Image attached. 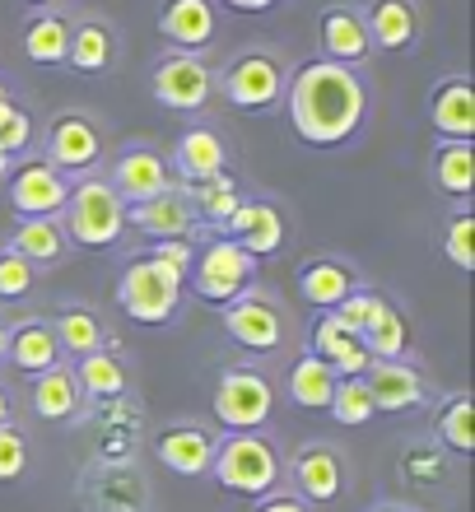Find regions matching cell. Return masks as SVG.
Here are the masks:
<instances>
[{
  "label": "cell",
  "instance_id": "1",
  "mask_svg": "<svg viewBox=\"0 0 475 512\" xmlns=\"http://www.w3.org/2000/svg\"><path fill=\"white\" fill-rule=\"evenodd\" d=\"M285 89H289V126L308 145H322V149L345 145L364 126L368 89L354 75V66L317 56V61H303L294 70V80H285Z\"/></svg>",
  "mask_w": 475,
  "mask_h": 512
},
{
  "label": "cell",
  "instance_id": "2",
  "mask_svg": "<svg viewBox=\"0 0 475 512\" xmlns=\"http://www.w3.org/2000/svg\"><path fill=\"white\" fill-rule=\"evenodd\" d=\"M210 471H215V480L229 489V494H252V499H261V494H271V489L280 485L285 466H280V452H275L271 438H261V433L252 429V433H229V438L215 447Z\"/></svg>",
  "mask_w": 475,
  "mask_h": 512
},
{
  "label": "cell",
  "instance_id": "3",
  "mask_svg": "<svg viewBox=\"0 0 475 512\" xmlns=\"http://www.w3.org/2000/svg\"><path fill=\"white\" fill-rule=\"evenodd\" d=\"M66 238L80 247H117L126 233V201L112 191V182L103 177H84L80 187H70L66 196Z\"/></svg>",
  "mask_w": 475,
  "mask_h": 512
},
{
  "label": "cell",
  "instance_id": "4",
  "mask_svg": "<svg viewBox=\"0 0 475 512\" xmlns=\"http://www.w3.org/2000/svg\"><path fill=\"white\" fill-rule=\"evenodd\" d=\"M252 275H257V256L247 252L238 238H215V243H205L201 252H196L187 280L196 284V294H201L205 303L224 308L229 298H238L247 284H252Z\"/></svg>",
  "mask_w": 475,
  "mask_h": 512
},
{
  "label": "cell",
  "instance_id": "5",
  "mask_svg": "<svg viewBox=\"0 0 475 512\" xmlns=\"http://www.w3.org/2000/svg\"><path fill=\"white\" fill-rule=\"evenodd\" d=\"M117 298H122L126 317H136L140 326H163L173 322L177 298H182V280H177L168 266H159L154 256H140L131 261L117 284Z\"/></svg>",
  "mask_w": 475,
  "mask_h": 512
},
{
  "label": "cell",
  "instance_id": "6",
  "mask_svg": "<svg viewBox=\"0 0 475 512\" xmlns=\"http://www.w3.org/2000/svg\"><path fill=\"white\" fill-rule=\"evenodd\" d=\"M275 410V387L257 368H229L215 387V419L229 433H252L261 429Z\"/></svg>",
  "mask_w": 475,
  "mask_h": 512
},
{
  "label": "cell",
  "instance_id": "7",
  "mask_svg": "<svg viewBox=\"0 0 475 512\" xmlns=\"http://www.w3.org/2000/svg\"><path fill=\"white\" fill-rule=\"evenodd\" d=\"M150 89L168 112H201L215 94V70L205 66L196 52H168L154 66Z\"/></svg>",
  "mask_w": 475,
  "mask_h": 512
},
{
  "label": "cell",
  "instance_id": "8",
  "mask_svg": "<svg viewBox=\"0 0 475 512\" xmlns=\"http://www.w3.org/2000/svg\"><path fill=\"white\" fill-rule=\"evenodd\" d=\"M219 89H224V98H229L233 108H243V112L275 108L285 98V66L271 52H243L219 75Z\"/></svg>",
  "mask_w": 475,
  "mask_h": 512
},
{
  "label": "cell",
  "instance_id": "9",
  "mask_svg": "<svg viewBox=\"0 0 475 512\" xmlns=\"http://www.w3.org/2000/svg\"><path fill=\"white\" fill-rule=\"evenodd\" d=\"M10 205L19 219H56L66 210V196H70V182L66 173L47 159H28L19 168H10Z\"/></svg>",
  "mask_w": 475,
  "mask_h": 512
},
{
  "label": "cell",
  "instance_id": "10",
  "mask_svg": "<svg viewBox=\"0 0 475 512\" xmlns=\"http://www.w3.org/2000/svg\"><path fill=\"white\" fill-rule=\"evenodd\" d=\"M224 331L233 345H243L252 354H275L285 340V312L275 308L266 294H238L224 303Z\"/></svg>",
  "mask_w": 475,
  "mask_h": 512
},
{
  "label": "cell",
  "instance_id": "11",
  "mask_svg": "<svg viewBox=\"0 0 475 512\" xmlns=\"http://www.w3.org/2000/svg\"><path fill=\"white\" fill-rule=\"evenodd\" d=\"M103 159V135L98 126L84 117V112H66L56 117L52 131H47V163H56L61 173H89L94 163Z\"/></svg>",
  "mask_w": 475,
  "mask_h": 512
},
{
  "label": "cell",
  "instance_id": "12",
  "mask_svg": "<svg viewBox=\"0 0 475 512\" xmlns=\"http://www.w3.org/2000/svg\"><path fill=\"white\" fill-rule=\"evenodd\" d=\"M191 224H196V205H191L187 191H159V196H150V201L140 205H126V229H140L150 233L154 243H163V238H187Z\"/></svg>",
  "mask_w": 475,
  "mask_h": 512
},
{
  "label": "cell",
  "instance_id": "13",
  "mask_svg": "<svg viewBox=\"0 0 475 512\" xmlns=\"http://www.w3.org/2000/svg\"><path fill=\"white\" fill-rule=\"evenodd\" d=\"M168 187H173V168H168V159H163L159 149H140V145L126 149L122 159H117V168H112V191L126 205L150 201V196H159Z\"/></svg>",
  "mask_w": 475,
  "mask_h": 512
},
{
  "label": "cell",
  "instance_id": "14",
  "mask_svg": "<svg viewBox=\"0 0 475 512\" xmlns=\"http://www.w3.org/2000/svg\"><path fill=\"white\" fill-rule=\"evenodd\" d=\"M364 387H368V396H373V405H378V410H387V415L410 410V405L424 401L420 368L406 364V359H373V364H368V373H364Z\"/></svg>",
  "mask_w": 475,
  "mask_h": 512
},
{
  "label": "cell",
  "instance_id": "15",
  "mask_svg": "<svg viewBox=\"0 0 475 512\" xmlns=\"http://www.w3.org/2000/svg\"><path fill=\"white\" fill-rule=\"evenodd\" d=\"M159 33L173 52H201L215 38V0H163Z\"/></svg>",
  "mask_w": 475,
  "mask_h": 512
},
{
  "label": "cell",
  "instance_id": "16",
  "mask_svg": "<svg viewBox=\"0 0 475 512\" xmlns=\"http://www.w3.org/2000/svg\"><path fill=\"white\" fill-rule=\"evenodd\" d=\"M224 229H229V238H238L247 252L257 256V261L261 256H275L285 247V215H280V205H271V201L238 205V210L224 219Z\"/></svg>",
  "mask_w": 475,
  "mask_h": 512
},
{
  "label": "cell",
  "instance_id": "17",
  "mask_svg": "<svg viewBox=\"0 0 475 512\" xmlns=\"http://www.w3.org/2000/svg\"><path fill=\"white\" fill-rule=\"evenodd\" d=\"M317 38H322L326 61H340V66L368 61V52H373L368 28H364V14L350 10V5H331V10L317 19Z\"/></svg>",
  "mask_w": 475,
  "mask_h": 512
},
{
  "label": "cell",
  "instance_id": "18",
  "mask_svg": "<svg viewBox=\"0 0 475 512\" xmlns=\"http://www.w3.org/2000/svg\"><path fill=\"white\" fill-rule=\"evenodd\" d=\"M429 122L443 140H475V94L466 75H452L429 94Z\"/></svg>",
  "mask_w": 475,
  "mask_h": 512
},
{
  "label": "cell",
  "instance_id": "19",
  "mask_svg": "<svg viewBox=\"0 0 475 512\" xmlns=\"http://www.w3.org/2000/svg\"><path fill=\"white\" fill-rule=\"evenodd\" d=\"M294 489H299L308 503H331L340 499V489H345V466H340L336 447L326 443H308L294 457Z\"/></svg>",
  "mask_w": 475,
  "mask_h": 512
},
{
  "label": "cell",
  "instance_id": "20",
  "mask_svg": "<svg viewBox=\"0 0 475 512\" xmlns=\"http://www.w3.org/2000/svg\"><path fill=\"white\" fill-rule=\"evenodd\" d=\"M159 461L177 475H205L210 461H215V438L201 429V424H168L154 443Z\"/></svg>",
  "mask_w": 475,
  "mask_h": 512
},
{
  "label": "cell",
  "instance_id": "21",
  "mask_svg": "<svg viewBox=\"0 0 475 512\" xmlns=\"http://www.w3.org/2000/svg\"><path fill=\"white\" fill-rule=\"evenodd\" d=\"M368 42L382 47V52H406L420 38V10L415 0H373L364 14Z\"/></svg>",
  "mask_w": 475,
  "mask_h": 512
},
{
  "label": "cell",
  "instance_id": "22",
  "mask_svg": "<svg viewBox=\"0 0 475 512\" xmlns=\"http://www.w3.org/2000/svg\"><path fill=\"white\" fill-rule=\"evenodd\" d=\"M350 289H359V280H354V270L345 266V261H336V256H313V261H303L299 294H303V303H313L317 312L336 308Z\"/></svg>",
  "mask_w": 475,
  "mask_h": 512
},
{
  "label": "cell",
  "instance_id": "23",
  "mask_svg": "<svg viewBox=\"0 0 475 512\" xmlns=\"http://www.w3.org/2000/svg\"><path fill=\"white\" fill-rule=\"evenodd\" d=\"M5 359H10L19 373L38 378L52 364H61V340L47 322H19L10 331V345H5Z\"/></svg>",
  "mask_w": 475,
  "mask_h": 512
},
{
  "label": "cell",
  "instance_id": "24",
  "mask_svg": "<svg viewBox=\"0 0 475 512\" xmlns=\"http://www.w3.org/2000/svg\"><path fill=\"white\" fill-rule=\"evenodd\" d=\"M224 163H229V149L210 126H187L182 131V140H177V173L187 182H205V177L224 173Z\"/></svg>",
  "mask_w": 475,
  "mask_h": 512
},
{
  "label": "cell",
  "instance_id": "25",
  "mask_svg": "<svg viewBox=\"0 0 475 512\" xmlns=\"http://www.w3.org/2000/svg\"><path fill=\"white\" fill-rule=\"evenodd\" d=\"M117 56V33H112L103 19H84V24H70V47H66V61L84 75H98V70L112 66Z\"/></svg>",
  "mask_w": 475,
  "mask_h": 512
},
{
  "label": "cell",
  "instance_id": "26",
  "mask_svg": "<svg viewBox=\"0 0 475 512\" xmlns=\"http://www.w3.org/2000/svg\"><path fill=\"white\" fill-rule=\"evenodd\" d=\"M331 391H336V373L326 359H317L313 350L299 354L294 368H289V401L299 410H326L331 405Z\"/></svg>",
  "mask_w": 475,
  "mask_h": 512
},
{
  "label": "cell",
  "instance_id": "27",
  "mask_svg": "<svg viewBox=\"0 0 475 512\" xmlns=\"http://www.w3.org/2000/svg\"><path fill=\"white\" fill-rule=\"evenodd\" d=\"M75 410H80V382H75V368L52 364L47 373H38V382H33V415L70 419Z\"/></svg>",
  "mask_w": 475,
  "mask_h": 512
},
{
  "label": "cell",
  "instance_id": "28",
  "mask_svg": "<svg viewBox=\"0 0 475 512\" xmlns=\"http://www.w3.org/2000/svg\"><path fill=\"white\" fill-rule=\"evenodd\" d=\"M66 47H70V24L66 14L56 10H42L28 19L24 28V52L33 66H61L66 61Z\"/></svg>",
  "mask_w": 475,
  "mask_h": 512
},
{
  "label": "cell",
  "instance_id": "29",
  "mask_svg": "<svg viewBox=\"0 0 475 512\" xmlns=\"http://www.w3.org/2000/svg\"><path fill=\"white\" fill-rule=\"evenodd\" d=\"M434 182L438 191H448L457 201H466L475 187V149L471 140H443L434 149Z\"/></svg>",
  "mask_w": 475,
  "mask_h": 512
},
{
  "label": "cell",
  "instance_id": "30",
  "mask_svg": "<svg viewBox=\"0 0 475 512\" xmlns=\"http://www.w3.org/2000/svg\"><path fill=\"white\" fill-rule=\"evenodd\" d=\"M364 350L373 354V359H406V345H410V322L401 317V312L382 298L378 312H373V322L364 326Z\"/></svg>",
  "mask_w": 475,
  "mask_h": 512
},
{
  "label": "cell",
  "instance_id": "31",
  "mask_svg": "<svg viewBox=\"0 0 475 512\" xmlns=\"http://www.w3.org/2000/svg\"><path fill=\"white\" fill-rule=\"evenodd\" d=\"M75 382H80V391L98 396V401H112V396H122L126 391V364L108 350H94V354H84L80 359Z\"/></svg>",
  "mask_w": 475,
  "mask_h": 512
},
{
  "label": "cell",
  "instance_id": "32",
  "mask_svg": "<svg viewBox=\"0 0 475 512\" xmlns=\"http://www.w3.org/2000/svg\"><path fill=\"white\" fill-rule=\"evenodd\" d=\"M14 252L28 256L33 266H47V261H56V256L66 252V229H61L56 219H19Z\"/></svg>",
  "mask_w": 475,
  "mask_h": 512
},
{
  "label": "cell",
  "instance_id": "33",
  "mask_svg": "<svg viewBox=\"0 0 475 512\" xmlns=\"http://www.w3.org/2000/svg\"><path fill=\"white\" fill-rule=\"evenodd\" d=\"M438 443H448L457 457H471L475 447V401L466 391H452L438 410Z\"/></svg>",
  "mask_w": 475,
  "mask_h": 512
},
{
  "label": "cell",
  "instance_id": "34",
  "mask_svg": "<svg viewBox=\"0 0 475 512\" xmlns=\"http://www.w3.org/2000/svg\"><path fill=\"white\" fill-rule=\"evenodd\" d=\"M56 340H61V354H94L103 350V340H108V331H103V322H98L89 308H66L61 317H56Z\"/></svg>",
  "mask_w": 475,
  "mask_h": 512
},
{
  "label": "cell",
  "instance_id": "35",
  "mask_svg": "<svg viewBox=\"0 0 475 512\" xmlns=\"http://www.w3.org/2000/svg\"><path fill=\"white\" fill-rule=\"evenodd\" d=\"M187 196H191V205H196L205 219H215V224H224V219L243 205V196H238V187H233L229 173L205 177V182H196V191H187Z\"/></svg>",
  "mask_w": 475,
  "mask_h": 512
},
{
  "label": "cell",
  "instance_id": "36",
  "mask_svg": "<svg viewBox=\"0 0 475 512\" xmlns=\"http://www.w3.org/2000/svg\"><path fill=\"white\" fill-rule=\"evenodd\" d=\"M340 424H368V419L378 415V405L368 396L364 378H336V391H331V405H326Z\"/></svg>",
  "mask_w": 475,
  "mask_h": 512
},
{
  "label": "cell",
  "instance_id": "37",
  "mask_svg": "<svg viewBox=\"0 0 475 512\" xmlns=\"http://www.w3.org/2000/svg\"><path fill=\"white\" fill-rule=\"evenodd\" d=\"M354 345H359V336H354L350 326L340 322V317H336L331 308H326L322 317L313 322V354H317V359H326V364H336L340 354L354 350Z\"/></svg>",
  "mask_w": 475,
  "mask_h": 512
},
{
  "label": "cell",
  "instance_id": "38",
  "mask_svg": "<svg viewBox=\"0 0 475 512\" xmlns=\"http://www.w3.org/2000/svg\"><path fill=\"white\" fill-rule=\"evenodd\" d=\"M443 252L457 270H475V215L471 210H457L448 219V233H443Z\"/></svg>",
  "mask_w": 475,
  "mask_h": 512
},
{
  "label": "cell",
  "instance_id": "39",
  "mask_svg": "<svg viewBox=\"0 0 475 512\" xmlns=\"http://www.w3.org/2000/svg\"><path fill=\"white\" fill-rule=\"evenodd\" d=\"M378 303H382V294H373V289H350V294L340 298V303H336L331 312H336L340 322L350 326L354 336H364V326L373 322V312H378Z\"/></svg>",
  "mask_w": 475,
  "mask_h": 512
},
{
  "label": "cell",
  "instance_id": "40",
  "mask_svg": "<svg viewBox=\"0 0 475 512\" xmlns=\"http://www.w3.org/2000/svg\"><path fill=\"white\" fill-rule=\"evenodd\" d=\"M28 289H33V261L5 247L0 252V298H24Z\"/></svg>",
  "mask_w": 475,
  "mask_h": 512
},
{
  "label": "cell",
  "instance_id": "41",
  "mask_svg": "<svg viewBox=\"0 0 475 512\" xmlns=\"http://www.w3.org/2000/svg\"><path fill=\"white\" fill-rule=\"evenodd\" d=\"M28 471V438L10 419L0 424V480H19Z\"/></svg>",
  "mask_w": 475,
  "mask_h": 512
},
{
  "label": "cell",
  "instance_id": "42",
  "mask_svg": "<svg viewBox=\"0 0 475 512\" xmlns=\"http://www.w3.org/2000/svg\"><path fill=\"white\" fill-rule=\"evenodd\" d=\"M19 149H28V112L0 98V154H19Z\"/></svg>",
  "mask_w": 475,
  "mask_h": 512
},
{
  "label": "cell",
  "instance_id": "43",
  "mask_svg": "<svg viewBox=\"0 0 475 512\" xmlns=\"http://www.w3.org/2000/svg\"><path fill=\"white\" fill-rule=\"evenodd\" d=\"M154 261L159 266H168L177 275V280L187 284V275H191V261H196V247L187 243V238H163V243H154Z\"/></svg>",
  "mask_w": 475,
  "mask_h": 512
},
{
  "label": "cell",
  "instance_id": "44",
  "mask_svg": "<svg viewBox=\"0 0 475 512\" xmlns=\"http://www.w3.org/2000/svg\"><path fill=\"white\" fill-rule=\"evenodd\" d=\"M368 364H373V354H368V350H364V340H359L354 350H345V354L336 359V364H331V373H336V378H364Z\"/></svg>",
  "mask_w": 475,
  "mask_h": 512
},
{
  "label": "cell",
  "instance_id": "45",
  "mask_svg": "<svg viewBox=\"0 0 475 512\" xmlns=\"http://www.w3.org/2000/svg\"><path fill=\"white\" fill-rule=\"evenodd\" d=\"M257 512H308V508H303V503L294 499V494H271V499L261 503Z\"/></svg>",
  "mask_w": 475,
  "mask_h": 512
},
{
  "label": "cell",
  "instance_id": "46",
  "mask_svg": "<svg viewBox=\"0 0 475 512\" xmlns=\"http://www.w3.org/2000/svg\"><path fill=\"white\" fill-rule=\"evenodd\" d=\"M229 10H238V14H266V10H275L280 0H224Z\"/></svg>",
  "mask_w": 475,
  "mask_h": 512
},
{
  "label": "cell",
  "instance_id": "47",
  "mask_svg": "<svg viewBox=\"0 0 475 512\" xmlns=\"http://www.w3.org/2000/svg\"><path fill=\"white\" fill-rule=\"evenodd\" d=\"M10 419V396H5V387H0V424Z\"/></svg>",
  "mask_w": 475,
  "mask_h": 512
},
{
  "label": "cell",
  "instance_id": "48",
  "mask_svg": "<svg viewBox=\"0 0 475 512\" xmlns=\"http://www.w3.org/2000/svg\"><path fill=\"white\" fill-rule=\"evenodd\" d=\"M5 345H10V326L0 322V359H5Z\"/></svg>",
  "mask_w": 475,
  "mask_h": 512
},
{
  "label": "cell",
  "instance_id": "49",
  "mask_svg": "<svg viewBox=\"0 0 475 512\" xmlns=\"http://www.w3.org/2000/svg\"><path fill=\"white\" fill-rule=\"evenodd\" d=\"M10 177V154H0V182Z\"/></svg>",
  "mask_w": 475,
  "mask_h": 512
},
{
  "label": "cell",
  "instance_id": "50",
  "mask_svg": "<svg viewBox=\"0 0 475 512\" xmlns=\"http://www.w3.org/2000/svg\"><path fill=\"white\" fill-rule=\"evenodd\" d=\"M28 5H52V0H28Z\"/></svg>",
  "mask_w": 475,
  "mask_h": 512
},
{
  "label": "cell",
  "instance_id": "51",
  "mask_svg": "<svg viewBox=\"0 0 475 512\" xmlns=\"http://www.w3.org/2000/svg\"><path fill=\"white\" fill-rule=\"evenodd\" d=\"M0 98H5V84H0Z\"/></svg>",
  "mask_w": 475,
  "mask_h": 512
},
{
  "label": "cell",
  "instance_id": "52",
  "mask_svg": "<svg viewBox=\"0 0 475 512\" xmlns=\"http://www.w3.org/2000/svg\"><path fill=\"white\" fill-rule=\"evenodd\" d=\"M382 512H396V508H382Z\"/></svg>",
  "mask_w": 475,
  "mask_h": 512
}]
</instances>
